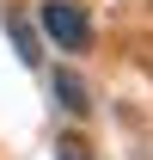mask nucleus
Masks as SVG:
<instances>
[{
	"mask_svg": "<svg viewBox=\"0 0 153 160\" xmlns=\"http://www.w3.org/2000/svg\"><path fill=\"white\" fill-rule=\"evenodd\" d=\"M49 92H55V105H61V111H74V117H86V111H92V99H86L80 74H67V68H61V74L49 80Z\"/></svg>",
	"mask_w": 153,
	"mask_h": 160,
	"instance_id": "obj_3",
	"label": "nucleus"
},
{
	"mask_svg": "<svg viewBox=\"0 0 153 160\" xmlns=\"http://www.w3.org/2000/svg\"><path fill=\"white\" fill-rule=\"evenodd\" d=\"M43 31H49V43L67 49V56H80V49L92 43V19H86V6H74V0H43Z\"/></svg>",
	"mask_w": 153,
	"mask_h": 160,
	"instance_id": "obj_1",
	"label": "nucleus"
},
{
	"mask_svg": "<svg viewBox=\"0 0 153 160\" xmlns=\"http://www.w3.org/2000/svg\"><path fill=\"white\" fill-rule=\"evenodd\" d=\"M6 37H12V49H19L25 68H37V62H43V37L31 31V19H25V12H6Z\"/></svg>",
	"mask_w": 153,
	"mask_h": 160,
	"instance_id": "obj_2",
	"label": "nucleus"
},
{
	"mask_svg": "<svg viewBox=\"0 0 153 160\" xmlns=\"http://www.w3.org/2000/svg\"><path fill=\"white\" fill-rule=\"evenodd\" d=\"M55 160H92V148H86L80 136H61L55 142Z\"/></svg>",
	"mask_w": 153,
	"mask_h": 160,
	"instance_id": "obj_4",
	"label": "nucleus"
}]
</instances>
